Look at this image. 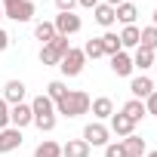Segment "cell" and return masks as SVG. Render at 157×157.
I'll list each match as a JSON object with an SVG mask.
<instances>
[{"label": "cell", "instance_id": "cell-1", "mask_svg": "<svg viewBox=\"0 0 157 157\" xmlns=\"http://www.w3.org/2000/svg\"><path fill=\"white\" fill-rule=\"evenodd\" d=\"M90 105H93V99H90L83 90H68V93H65V99H59V102H56V114L80 117V114H86V111H90Z\"/></svg>", "mask_w": 157, "mask_h": 157}, {"label": "cell", "instance_id": "cell-2", "mask_svg": "<svg viewBox=\"0 0 157 157\" xmlns=\"http://www.w3.org/2000/svg\"><path fill=\"white\" fill-rule=\"evenodd\" d=\"M68 49H71L68 37L56 34L49 43H43V49H40V62H43V65H59V62L65 59V52H68Z\"/></svg>", "mask_w": 157, "mask_h": 157}, {"label": "cell", "instance_id": "cell-3", "mask_svg": "<svg viewBox=\"0 0 157 157\" xmlns=\"http://www.w3.org/2000/svg\"><path fill=\"white\" fill-rule=\"evenodd\" d=\"M83 65H86V56H83V49H68L65 52V59L59 62V68H62V74L65 77H77V74H80L83 71Z\"/></svg>", "mask_w": 157, "mask_h": 157}, {"label": "cell", "instance_id": "cell-4", "mask_svg": "<svg viewBox=\"0 0 157 157\" xmlns=\"http://www.w3.org/2000/svg\"><path fill=\"white\" fill-rule=\"evenodd\" d=\"M3 16L13 22H31L34 19V3L31 0H13V3H3Z\"/></svg>", "mask_w": 157, "mask_h": 157}, {"label": "cell", "instance_id": "cell-5", "mask_svg": "<svg viewBox=\"0 0 157 157\" xmlns=\"http://www.w3.org/2000/svg\"><path fill=\"white\" fill-rule=\"evenodd\" d=\"M83 142L90 145V148H105L108 145V126L105 123H86L83 126Z\"/></svg>", "mask_w": 157, "mask_h": 157}, {"label": "cell", "instance_id": "cell-6", "mask_svg": "<svg viewBox=\"0 0 157 157\" xmlns=\"http://www.w3.org/2000/svg\"><path fill=\"white\" fill-rule=\"evenodd\" d=\"M52 25H56V34H62V37H71V34H77L83 28L80 16H74V13H59Z\"/></svg>", "mask_w": 157, "mask_h": 157}, {"label": "cell", "instance_id": "cell-7", "mask_svg": "<svg viewBox=\"0 0 157 157\" xmlns=\"http://www.w3.org/2000/svg\"><path fill=\"white\" fill-rule=\"evenodd\" d=\"M28 123H34V111H31V105H25V102L13 105V108H10V126L25 129Z\"/></svg>", "mask_w": 157, "mask_h": 157}, {"label": "cell", "instance_id": "cell-8", "mask_svg": "<svg viewBox=\"0 0 157 157\" xmlns=\"http://www.w3.org/2000/svg\"><path fill=\"white\" fill-rule=\"evenodd\" d=\"M16 148H22V129H16V126L0 129V154H10Z\"/></svg>", "mask_w": 157, "mask_h": 157}, {"label": "cell", "instance_id": "cell-9", "mask_svg": "<svg viewBox=\"0 0 157 157\" xmlns=\"http://www.w3.org/2000/svg\"><path fill=\"white\" fill-rule=\"evenodd\" d=\"M129 93H132V99H148L151 93H154V80H151V77H132V80H129Z\"/></svg>", "mask_w": 157, "mask_h": 157}, {"label": "cell", "instance_id": "cell-10", "mask_svg": "<svg viewBox=\"0 0 157 157\" xmlns=\"http://www.w3.org/2000/svg\"><path fill=\"white\" fill-rule=\"evenodd\" d=\"M25 90H28V86H25L22 80H6V86H3V102H6L10 108L19 105V102L25 99Z\"/></svg>", "mask_w": 157, "mask_h": 157}, {"label": "cell", "instance_id": "cell-11", "mask_svg": "<svg viewBox=\"0 0 157 157\" xmlns=\"http://www.w3.org/2000/svg\"><path fill=\"white\" fill-rule=\"evenodd\" d=\"M111 71H114L117 77H129V74H132V56H126L123 49H120L117 56H111Z\"/></svg>", "mask_w": 157, "mask_h": 157}, {"label": "cell", "instance_id": "cell-12", "mask_svg": "<svg viewBox=\"0 0 157 157\" xmlns=\"http://www.w3.org/2000/svg\"><path fill=\"white\" fill-rule=\"evenodd\" d=\"M111 132H117L120 139H126V136L136 132V123H132L126 114H111Z\"/></svg>", "mask_w": 157, "mask_h": 157}, {"label": "cell", "instance_id": "cell-13", "mask_svg": "<svg viewBox=\"0 0 157 157\" xmlns=\"http://www.w3.org/2000/svg\"><path fill=\"white\" fill-rule=\"evenodd\" d=\"M120 148L126 151V157H142V154L148 151V148H145V139H142V136H136V132H132V136H126V139H120Z\"/></svg>", "mask_w": 157, "mask_h": 157}, {"label": "cell", "instance_id": "cell-14", "mask_svg": "<svg viewBox=\"0 0 157 157\" xmlns=\"http://www.w3.org/2000/svg\"><path fill=\"white\" fill-rule=\"evenodd\" d=\"M31 111H34V117H49V114H56V102H52L46 93H40V96L31 102Z\"/></svg>", "mask_w": 157, "mask_h": 157}, {"label": "cell", "instance_id": "cell-15", "mask_svg": "<svg viewBox=\"0 0 157 157\" xmlns=\"http://www.w3.org/2000/svg\"><path fill=\"white\" fill-rule=\"evenodd\" d=\"M90 108H93V117H96V120H108V117L114 114V102H111L108 96L93 99V105H90Z\"/></svg>", "mask_w": 157, "mask_h": 157}, {"label": "cell", "instance_id": "cell-16", "mask_svg": "<svg viewBox=\"0 0 157 157\" xmlns=\"http://www.w3.org/2000/svg\"><path fill=\"white\" fill-rule=\"evenodd\" d=\"M62 157H90V145L83 139H68V145H62Z\"/></svg>", "mask_w": 157, "mask_h": 157}, {"label": "cell", "instance_id": "cell-17", "mask_svg": "<svg viewBox=\"0 0 157 157\" xmlns=\"http://www.w3.org/2000/svg\"><path fill=\"white\" fill-rule=\"evenodd\" d=\"M114 16H117V22H123V25H136V16H139V10H136V3H123L120 6H114Z\"/></svg>", "mask_w": 157, "mask_h": 157}, {"label": "cell", "instance_id": "cell-18", "mask_svg": "<svg viewBox=\"0 0 157 157\" xmlns=\"http://www.w3.org/2000/svg\"><path fill=\"white\" fill-rule=\"evenodd\" d=\"M93 16H96V22H99L102 28H111V25L117 22V16H114V6H108V3H99V6L93 10Z\"/></svg>", "mask_w": 157, "mask_h": 157}, {"label": "cell", "instance_id": "cell-19", "mask_svg": "<svg viewBox=\"0 0 157 157\" xmlns=\"http://www.w3.org/2000/svg\"><path fill=\"white\" fill-rule=\"evenodd\" d=\"M120 114H126V117H129L132 123H139V120H142V117H145L148 111H145V102H139V99H129V102H126V105L120 108Z\"/></svg>", "mask_w": 157, "mask_h": 157}, {"label": "cell", "instance_id": "cell-20", "mask_svg": "<svg viewBox=\"0 0 157 157\" xmlns=\"http://www.w3.org/2000/svg\"><path fill=\"white\" fill-rule=\"evenodd\" d=\"M117 37H120V46H136V49H139V37H142V28H136V25H126V28H123Z\"/></svg>", "mask_w": 157, "mask_h": 157}, {"label": "cell", "instance_id": "cell-21", "mask_svg": "<svg viewBox=\"0 0 157 157\" xmlns=\"http://www.w3.org/2000/svg\"><path fill=\"white\" fill-rule=\"evenodd\" d=\"M132 68H139V71H148V68H154V52L151 49H136V56H132Z\"/></svg>", "mask_w": 157, "mask_h": 157}, {"label": "cell", "instance_id": "cell-22", "mask_svg": "<svg viewBox=\"0 0 157 157\" xmlns=\"http://www.w3.org/2000/svg\"><path fill=\"white\" fill-rule=\"evenodd\" d=\"M34 157H62V145L52 142V139H46V142H40L34 148Z\"/></svg>", "mask_w": 157, "mask_h": 157}, {"label": "cell", "instance_id": "cell-23", "mask_svg": "<svg viewBox=\"0 0 157 157\" xmlns=\"http://www.w3.org/2000/svg\"><path fill=\"white\" fill-rule=\"evenodd\" d=\"M99 40H102V49H105V56H117V52L123 49V46H120V37H117L114 31H108V34H102Z\"/></svg>", "mask_w": 157, "mask_h": 157}, {"label": "cell", "instance_id": "cell-24", "mask_svg": "<svg viewBox=\"0 0 157 157\" xmlns=\"http://www.w3.org/2000/svg\"><path fill=\"white\" fill-rule=\"evenodd\" d=\"M34 37H37L40 43H49V40L56 37V25H52V22H37V25H34Z\"/></svg>", "mask_w": 157, "mask_h": 157}, {"label": "cell", "instance_id": "cell-25", "mask_svg": "<svg viewBox=\"0 0 157 157\" xmlns=\"http://www.w3.org/2000/svg\"><path fill=\"white\" fill-rule=\"evenodd\" d=\"M139 46H142V49H151V52L157 49V28H154V25H151V28H142Z\"/></svg>", "mask_w": 157, "mask_h": 157}, {"label": "cell", "instance_id": "cell-26", "mask_svg": "<svg viewBox=\"0 0 157 157\" xmlns=\"http://www.w3.org/2000/svg\"><path fill=\"white\" fill-rule=\"evenodd\" d=\"M65 93H68V86H65L62 80H49V83H46V96H49L52 102H59V99H65Z\"/></svg>", "mask_w": 157, "mask_h": 157}, {"label": "cell", "instance_id": "cell-27", "mask_svg": "<svg viewBox=\"0 0 157 157\" xmlns=\"http://www.w3.org/2000/svg\"><path fill=\"white\" fill-rule=\"evenodd\" d=\"M83 56H86V59H99V56H105V49H102V40H99V37L86 40V46H83Z\"/></svg>", "mask_w": 157, "mask_h": 157}, {"label": "cell", "instance_id": "cell-28", "mask_svg": "<svg viewBox=\"0 0 157 157\" xmlns=\"http://www.w3.org/2000/svg\"><path fill=\"white\" fill-rule=\"evenodd\" d=\"M34 126H37L40 132H52V129H56V114H49V117H34Z\"/></svg>", "mask_w": 157, "mask_h": 157}, {"label": "cell", "instance_id": "cell-29", "mask_svg": "<svg viewBox=\"0 0 157 157\" xmlns=\"http://www.w3.org/2000/svg\"><path fill=\"white\" fill-rule=\"evenodd\" d=\"M105 157H126V151L120 148V142H114V145H105Z\"/></svg>", "mask_w": 157, "mask_h": 157}, {"label": "cell", "instance_id": "cell-30", "mask_svg": "<svg viewBox=\"0 0 157 157\" xmlns=\"http://www.w3.org/2000/svg\"><path fill=\"white\" fill-rule=\"evenodd\" d=\"M10 126V105L0 99V129H6Z\"/></svg>", "mask_w": 157, "mask_h": 157}, {"label": "cell", "instance_id": "cell-31", "mask_svg": "<svg viewBox=\"0 0 157 157\" xmlns=\"http://www.w3.org/2000/svg\"><path fill=\"white\" fill-rule=\"evenodd\" d=\"M145 111H148V114H154V117H157V90H154V93H151V96H148V99H145Z\"/></svg>", "mask_w": 157, "mask_h": 157}, {"label": "cell", "instance_id": "cell-32", "mask_svg": "<svg viewBox=\"0 0 157 157\" xmlns=\"http://www.w3.org/2000/svg\"><path fill=\"white\" fill-rule=\"evenodd\" d=\"M56 6H59V13H74L77 0H56Z\"/></svg>", "mask_w": 157, "mask_h": 157}, {"label": "cell", "instance_id": "cell-33", "mask_svg": "<svg viewBox=\"0 0 157 157\" xmlns=\"http://www.w3.org/2000/svg\"><path fill=\"white\" fill-rule=\"evenodd\" d=\"M6 46H10V34H6V31H3V28H0V52H3V49H6Z\"/></svg>", "mask_w": 157, "mask_h": 157}, {"label": "cell", "instance_id": "cell-34", "mask_svg": "<svg viewBox=\"0 0 157 157\" xmlns=\"http://www.w3.org/2000/svg\"><path fill=\"white\" fill-rule=\"evenodd\" d=\"M77 3H80L83 10H96V6H99V0H77Z\"/></svg>", "mask_w": 157, "mask_h": 157}, {"label": "cell", "instance_id": "cell-35", "mask_svg": "<svg viewBox=\"0 0 157 157\" xmlns=\"http://www.w3.org/2000/svg\"><path fill=\"white\" fill-rule=\"evenodd\" d=\"M105 3H108V6H120V3H123V0H105Z\"/></svg>", "mask_w": 157, "mask_h": 157}, {"label": "cell", "instance_id": "cell-36", "mask_svg": "<svg viewBox=\"0 0 157 157\" xmlns=\"http://www.w3.org/2000/svg\"><path fill=\"white\" fill-rule=\"evenodd\" d=\"M154 28H157V10H154Z\"/></svg>", "mask_w": 157, "mask_h": 157}, {"label": "cell", "instance_id": "cell-37", "mask_svg": "<svg viewBox=\"0 0 157 157\" xmlns=\"http://www.w3.org/2000/svg\"><path fill=\"white\" fill-rule=\"evenodd\" d=\"M148 157H157V151H148Z\"/></svg>", "mask_w": 157, "mask_h": 157}, {"label": "cell", "instance_id": "cell-38", "mask_svg": "<svg viewBox=\"0 0 157 157\" xmlns=\"http://www.w3.org/2000/svg\"><path fill=\"white\" fill-rule=\"evenodd\" d=\"M0 19H3V6H0Z\"/></svg>", "mask_w": 157, "mask_h": 157}, {"label": "cell", "instance_id": "cell-39", "mask_svg": "<svg viewBox=\"0 0 157 157\" xmlns=\"http://www.w3.org/2000/svg\"><path fill=\"white\" fill-rule=\"evenodd\" d=\"M3 3H13V0H3Z\"/></svg>", "mask_w": 157, "mask_h": 157}, {"label": "cell", "instance_id": "cell-40", "mask_svg": "<svg viewBox=\"0 0 157 157\" xmlns=\"http://www.w3.org/2000/svg\"><path fill=\"white\" fill-rule=\"evenodd\" d=\"M154 68H157V59H154Z\"/></svg>", "mask_w": 157, "mask_h": 157}]
</instances>
